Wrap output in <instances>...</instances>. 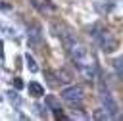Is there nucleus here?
I'll return each mask as SVG.
<instances>
[{"mask_svg":"<svg viewBox=\"0 0 123 121\" xmlns=\"http://www.w3.org/2000/svg\"><path fill=\"white\" fill-rule=\"evenodd\" d=\"M12 85H13V86H15L17 90H19V88L23 86V83H21V79H19V77H15V79H12Z\"/></svg>","mask_w":123,"mask_h":121,"instance_id":"nucleus-16","label":"nucleus"},{"mask_svg":"<svg viewBox=\"0 0 123 121\" xmlns=\"http://www.w3.org/2000/svg\"><path fill=\"white\" fill-rule=\"evenodd\" d=\"M90 36H92V40H94L104 52H108V54L117 48V42H115L113 35H111L108 29H104L100 23H94V25L90 27Z\"/></svg>","mask_w":123,"mask_h":121,"instance_id":"nucleus-2","label":"nucleus"},{"mask_svg":"<svg viewBox=\"0 0 123 121\" xmlns=\"http://www.w3.org/2000/svg\"><path fill=\"white\" fill-rule=\"evenodd\" d=\"M56 77H58V79H60L62 83H71V75H69V73H67L65 69H60V71L56 73Z\"/></svg>","mask_w":123,"mask_h":121,"instance_id":"nucleus-13","label":"nucleus"},{"mask_svg":"<svg viewBox=\"0 0 123 121\" xmlns=\"http://www.w3.org/2000/svg\"><path fill=\"white\" fill-rule=\"evenodd\" d=\"M6 96H8V100H10L15 108H19V106H21V98H19L17 88H15V90H8V92H6Z\"/></svg>","mask_w":123,"mask_h":121,"instance_id":"nucleus-9","label":"nucleus"},{"mask_svg":"<svg viewBox=\"0 0 123 121\" xmlns=\"http://www.w3.org/2000/svg\"><path fill=\"white\" fill-rule=\"evenodd\" d=\"M2 10H10V4L8 2H2Z\"/></svg>","mask_w":123,"mask_h":121,"instance_id":"nucleus-17","label":"nucleus"},{"mask_svg":"<svg viewBox=\"0 0 123 121\" xmlns=\"http://www.w3.org/2000/svg\"><path fill=\"white\" fill-rule=\"evenodd\" d=\"M27 42L33 50H40L42 46V33H40V27L38 25H31L27 29Z\"/></svg>","mask_w":123,"mask_h":121,"instance_id":"nucleus-5","label":"nucleus"},{"mask_svg":"<svg viewBox=\"0 0 123 121\" xmlns=\"http://www.w3.org/2000/svg\"><path fill=\"white\" fill-rule=\"evenodd\" d=\"M25 61H27V67H29V71H31V73H37V71H38V65H37L35 58H33L29 52L25 54Z\"/></svg>","mask_w":123,"mask_h":121,"instance_id":"nucleus-10","label":"nucleus"},{"mask_svg":"<svg viewBox=\"0 0 123 121\" xmlns=\"http://www.w3.org/2000/svg\"><path fill=\"white\" fill-rule=\"evenodd\" d=\"M60 94H62V100H63L65 104H69L71 108H79V106L83 104V88H81L79 85H69V86H65Z\"/></svg>","mask_w":123,"mask_h":121,"instance_id":"nucleus-4","label":"nucleus"},{"mask_svg":"<svg viewBox=\"0 0 123 121\" xmlns=\"http://www.w3.org/2000/svg\"><path fill=\"white\" fill-rule=\"evenodd\" d=\"M98 90H100V102H102V108L110 113V117H113V119H119L121 117V111H119V104H117V100L113 98V94L100 83L98 85Z\"/></svg>","mask_w":123,"mask_h":121,"instance_id":"nucleus-3","label":"nucleus"},{"mask_svg":"<svg viewBox=\"0 0 123 121\" xmlns=\"http://www.w3.org/2000/svg\"><path fill=\"white\" fill-rule=\"evenodd\" d=\"M75 67L79 69V73L86 79V81H94L96 75H98V67H96V60L88 54V50L81 44V42H75L73 46L67 48Z\"/></svg>","mask_w":123,"mask_h":121,"instance_id":"nucleus-1","label":"nucleus"},{"mask_svg":"<svg viewBox=\"0 0 123 121\" xmlns=\"http://www.w3.org/2000/svg\"><path fill=\"white\" fill-rule=\"evenodd\" d=\"M27 90H29V94H31L33 98H40V96H44V86H42L40 83H37V81H31V83L27 85Z\"/></svg>","mask_w":123,"mask_h":121,"instance_id":"nucleus-8","label":"nucleus"},{"mask_svg":"<svg viewBox=\"0 0 123 121\" xmlns=\"http://www.w3.org/2000/svg\"><path fill=\"white\" fill-rule=\"evenodd\" d=\"M113 69H115V73L121 77V81H123V56L121 58H117V60H113Z\"/></svg>","mask_w":123,"mask_h":121,"instance_id":"nucleus-12","label":"nucleus"},{"mask_svg":"<svg viewBox=\"0 0 123 121\" xmlns=\"http://www.w3.org/2000/svg\"><path fill=\"white\" fill-rule=\"evenodd\" d=\"M71 117H77V119H86L88 115H86V113H83V111H81V106H79L77 109L73 108V113H71Z\"/></svg>","mask_w":123,"mask_h":121,"instance_id":"nucleus-14","label":"nucleus"},{"mask_svg":"<svg viewBox=\"0 0 123 121\" xmlns=\"http://www.w3.org/2000/svg\"><path fill=\"white\" fill-rule=\"evenodd\" d=\"M92 117H94V119H98V121H106V119L110 117V113H108V111H106L104 108H98V109H94Z\"/></svg>","mask_w":123,"mask_h":121,"instance_id":"nucleus-11","label":"nucleus"},{"mask_svg":"<svg viewBox=\"0 0 123 121\" xmlns=\"http://www.w3.org/2000/svg\"><path fill=\"white\" fill-rule=\"evenodd\" d=\"M46 108H48L46 104H44V108H42L40 104H37V106H35V109H37V113H38L40 117H46Z\"/></svg>","mask_w":123,"mask_h":121,"instance_id":"nucleus-15","label":"nucleus"},{"mask_svg":"<svg viewBox=\"0 0 123 121\" xmlns=\"http://www.w3.org/2000/svg\"><path fill=\"white\" fill-rule=\"evenodd\" d=\"M31 4H33V8H37V10H38L40 13H44V15L56 12V6H54L50 0H31Z\"/></svg>","mask_w":123,"mask_h":121,"instance_id":"nucleus-6","label":"nucleus"},{"mask_svg":"<svg viewBox=\"0 0 123 121\" xmlns=\"http://www.w3.org/2000/svg\"><path fill=\"white\" fill-rule=\"evenodd\" d=\"M44 104L48 106V109H52V111H54V115H56V117H63V111H62V108H60V102L56 100V96L46 94V96H44Z\"/></svg>","mask_w":123,"mask_h":121,"instance_id":"nucleus-7","label":"nucleus"}]
</instances>
